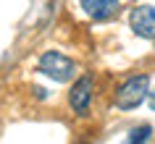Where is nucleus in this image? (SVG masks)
<instances>
[{
  "label": "nucleus",
  "mask_w": 155,
  "mask_h": 144,
  "mask_svg": "<svg viewBox=\"0 0 155 144\" xmlns=\"http://www.w3.org/2000/svg\"><path fill=\"white\" fill-rule=\"evenodd\" d=\"M150 94V76L139 73V76H129L121 87L116 89V107L121 110H134L147 100Z\"/></svg>",
  "instance_id": "nucleus-1"
},
{
  "label": "nucleus",
  "mask_w": 155,
  "mask_h": 144,
  "mask_svg": "<svg viewBox=\"0 0 155 144\" xmlns=\"http://www.w3.org/2000/svg\"><path fill=\"white\" fill-rule=\"evenodd\" d=\"M92 87H95V81L92 76H82V79L76 81L68 92V105H71L74 113H87L90 110V102H92Z\"/></svg>",
  "instance_id": "nucleus-4"
},
{
  "label": "nucleus",
  "mask_w": 155,
  "mask_h": 144,
  "mask_svg": "<svg viewBox=\"0 0 155 144\" xmlns=\"http://www.w3.org/2000/svg\"><path fill=\"white\" fill-rule=\"evenodd\" d=\"M37 71L45 73L48 79L58 81V84H63V81H71L74 73H76V66H74L71 58H66L63 53H58V50H48V53H42L40 63H37Z\"/></svg>",
  "instance_id": "nucleus-2"
},
{
  "label": "nucleus",
  "mask_w": 155,
  "mask_h": 144,
  "mask_svg": "<svg viewBox=\"0 0 155 144\" xmlns=\"http://www.w3.org/2000/svg\"><path fill=\"white\" fill-rule=\"evenodd\" d=\"M147 102H150V107H153V110H155V89H153V92H150V94H147Z\"/></svg>",
  "instance_id": "nucleus-7"
},
{
  "label": "nucleus",
  "mask_w": 155,
  "mask_h": 144,
  "mask_svg": "<svg viewBox=\"0 0 155 144\" xmlns=\"http://www.w3.org/2000/svg\"><path fill=\"white\" fill-rule=\"evenodd\" d=\"M150 136H153V126L142 123V126L131 128V131L126 134V139H124L121 144H147V142H150Z\"/></svg>",
  "instance_id": "nucleus-6"
},
{
  "label": "nucleus",
  "mask_w": 155,
  "mask_h": 144,
  "mask_svg": "<svg viewBox=\"0 0 155 144\" xmlns=\"http://www.w3.org/2000/svg\"><path fill=\"white\" fill-rule=\"evenodd\" d=\"M82 11L95 21H105L118 11V0H79Z\"/></svg>",
  "instance_id": "nucleus-5"
},
{
  "label": "nucleus",
  "mask_w": 155,
  "mask_h": 144,
  "mask_svg": "<svg viewBox=\"0 0 155 144\" xmlns=\"http://www.w3.org/2000/svg\"><path fill=\"white\" fill-rule=\"evenodd\" d=\"M129 26L142 40H155V5H137L129 13Z\"/></svg>",
  "instance_id": "nucleus-3"
}]
</instances>
